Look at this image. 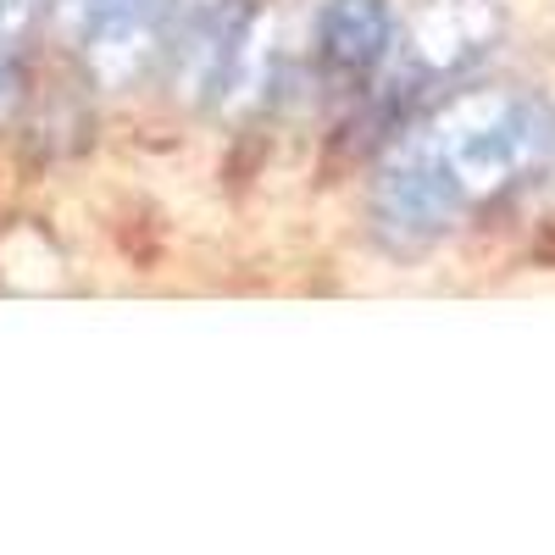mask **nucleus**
<instances>
[{"label": "nucleus", "instance_id": "1", "mask_svg": "<svg viewBox=\"0 0 555 555\" xmlns=\"http://www.w3.org/2000/svg\"><path fill=\"white\" fill-rule=\"evenodd\" d=\"M416 145L439 162L461 206H478L555 156V112L517 89H467L416 128Z\"/></svg>", "mask_w": 555, "mask_h": 555}, {"label": "nucleus", "instance_id": "2", "mask_svg": "<svg viewBox=\"0 0 555 555\" xmlns=\"http://www.w3.org/2000/svg\"><path fill=\"white\" fill-rule=\"evenodd\" d=\"M467 211L461 195L450 190V178L439 172V162L416 145V133L389 156V167L378 172V190H373V228L378 240L395 256H416L428 250L434 240L450 234V222Z\"/></svg>", "mask_w": 555, "mask_h": 555}, {"label": "nucleus", "instance_id": "3", "mask_svg": "<svg viewBox=\"0 0 555 555\" xmlns=\"http://www.w3.org/2000/svg\"><path fill=\"white\" fill-rule=\"evenodd\" d=\"M395 51V12L389 0H322L317 12V56L328 73L366 78Z\"/></svg>", "mask_w": 555, "mask_h": 555}, {"label": "nucleus", "instance_id": "4", "mask_svg": "<svg viewBox=\"0 0 555 555\" xmlns=\"http://www.w3.org/2000/svg\"><path fill=\"white\" fill-rule=\"evenodd\" d=\"M500 34L494 0H428L411 23V56L423 73H455L478 62Z\"/></svg>", "mask_w": 555, "mask_h": 555}]
</instances>
